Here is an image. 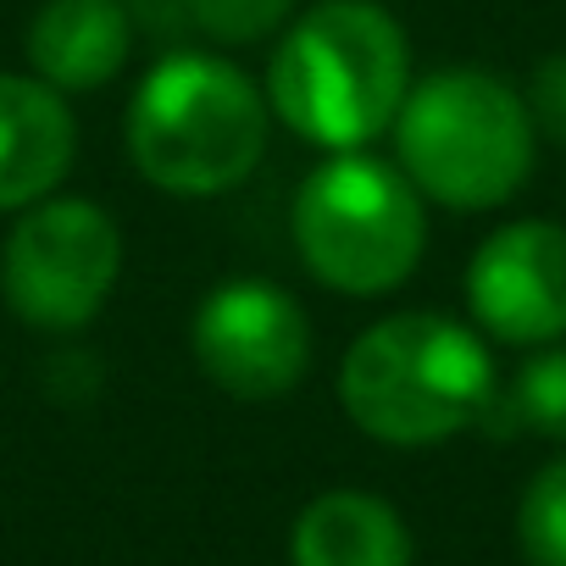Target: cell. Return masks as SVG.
I'll return each instance as SVG.
<instances>
[{
	"label": "cell",
	"mask_w": 566,
	"mask_h": 566,
	"mask_svg": "<svg viewBox=\"0 0 566 566\" xmlns=\"http://www.w3.org/2000/svg\"><path fill=\"white\" fill-rule=\"evenodd\" d=\"M411 90V45L378 0H317L266 62L272 117L323 150H361L395 128Z\"/></svg>",
	"instance_id": "1"
},
{
	"label": "cell",
	"mask_w": 566,
	"mask_h": 566,
	"mask_svg": "<svg viewBox=\"0 0 566 566\" xmlns=\"http://www.w3.org/2000/svg\"><path fill=\"white\" fill-rule=\"evenodd\" d=\"M494 356L489 345L439 312H395L373 323L339 361L345 417L400 450L444 444L489 417L494 406Z\"/></svg>",
	"instance_id": "2"
},
{
	"label": "cell",
	"mask_w": 566,
	"mask_h": 566,
	"mask_svg": "<svg viewBox=\"0 0 566 566\" xmlns=\"http://www.w3.org/2000/svg\"><path fill=\"white\" fill-rule=\"evenodd\" d=\"M266 95L211 51L161 56L128 101V161L167 195H222L266 156Z\"/></svg>",
	"instance_id": "3"
},
{
	"label": "cell",
	"mask_w": 566,
	"mask_h": 566,
	"mask_svg": "<svg viewBox=\"0 0 566 566\" xmlns=\"http://www.w3.org/2000/svg\"><path fill=\"white\" fill-rule=\"evenodd\" d=\"M533 139L527 101L483 67L428 73L395 117L400 172L450 211L505 206L533 172Z\"/></svg>",
	"instance_id": "4"
},
{
	"label": "cell",
	"mask_w": 566,
	"mask_h": 566,
	"mask_svg": "<svg viewBox=\"0 0 566 566\" xmlns=\"http://www.w3.org/2000/svg\"><path fill=\"white\" fill-rule=\"evenodd\" d=\"M295 250L339 295H389L428 250L422 195L400 167L367 150H334L295 189Z\"/></svg>",
	"instance_id": "5"
},
{
	"label": "cell",
	"mask_w": 566,
	"mask_h": 566,
	"mask_svg": "<svg viewBox=\"0 0 566 566\" xmlns=\"http://www.w3.org/2000/svg\"><path fill=\"white\" fill-rule=\"evenodd\" d=\"M123 277V228L106 206L78 195H45L18 211L0 244V295L12 317L40 334L90 328Z\"/></svg>",
	"instance_id": "6"
},
{
	"label": "cell",
	"mask_w": 566,
	"mask_h": 566,
	"mask_svg": "<svg viewBox=\"0 0 566 566\" xmlns=\"http://www.w3.org/2000/svg\"><path fill=\"white\" fill-rule=\"evenodd\" d=\"M200 373L233 400H283L312 367L306 306L266 277H228L200 301L189 328Z\"/></svg>",
	"instance_id": "7"
},
{
	"label": "cell",
	"mask_w": 566,
	"mask_h": 566,
	"mask_svg": "<svg viewBox=\"0 0 566 566\" xmlns=\"http://www.w3.org/2000/svg\"><path fill=\"white\" fill-rule=\"evenodd\" d=\"M467 306L500 345L566 339V228L544 217L500 222L467 266Z\"/></svg>",
	"instance_id": "8"
},
{
	"label": "cell",
	"mask_w": 566,
	"mask_h": 566,
	"mask_svg": "<svg viewBox=\"0 0 566 566\" xmlns=\"http://www.w3.org/2000/svg\"><path fill=\"white\" fill-rule=\"evenodd\" d=\"M78 156V123L67 95L45 78L0 73V211H29L45 200Z\"/></svg>",
	"instance_id": "9"
},
{
	"label": "cell",
	"mask_w": 566,
	"mask_h": 566,
	"mask_svg": "<svg viewBox=\"0 0 566 566\" xmlns=\"http://www.w3.org/2000/svg\"><path fill=\"white\" fill-rule=\"evenodd\" d=\"M134 56L123 0H45L29 23V67L62 95L106 90Z\"/></svg>",
	"instance_id": "10"
},
{
	"label": "cell",
	"mask_w": 566,
	"mask_h": 566,
	"mask_svg": "<svg viewBox=\"0 0 566 566\" xmlns=\"http://www.w3.org/2000/svg\"><path fill=\"white\" fill-rule=\"evenodd\" d=\"M290 560L295 566H411V527L378 494L328 489L295 516Z\"/></svg>",
	"instance_id": "11"
},
{
	"label": "cell",
	"mask_w": 566,
	"mask_h": 566,
	"mask_svg": "<svg viewBox=\"0 0 566 566\" xmlns=\"http://www.w3.org/2000/svg\"><path fill=\"white\" fill-rule=\"evenodd\" d=\"M500 406L511 411V428L566 444V345L522 361V373H516L511 395H500Z\"/></svg>",
	"instance_id": "12"
},
{
	"label": "cell",
	"mask_w": 566,
	"mask_h": 566,
	"mask_svg": "<svg viewBox=\"0 0 566 566\" xmlns=\"http://www.w3.org/2000/svg\"><path fill=\"white\" fill-rule=\"evenodd\" d=\"M516 538L533 566H566V455L533 472L516 505Z\"/></svg>",
	"instance_id": "13"
},
{
	"label": "cell",
	"mask_w": 566,
	"mask_h": 566,
	"mask_svg": "<svg viewBox=\"0 0 566 566\" xmlns=\"http://www.w3.org/2000/svg\"><path fill=\"white\" fill-rule=\"evenodd\" d=\"M195 12V34H206L211 45H261L266 34H277L290 23L295 0H189Z\"/></svg>",
	"instance_id": "14"
},
{
	"label": "cell",
	"mask_w": 566,
	"mask_h": 566,
	"mask_svg": "<svg viewBox=\"0 0 566 566\" xmlns=\"http://www.w3.org/2000/svg\"><path fill=\"white\" fill-rule=\"evenodd\" d=\"M527 117H533V134L566 145V51L560 56H544L527 78Z\"/></svg>",
	"instance_id": "15"
},
{
	"label": "cell",
	"mask_w": 566,
	"mask_h": 566,
	"mask_svg": "<svg viewBox=\"0 0 566 566\" xmlns=\"http://www.w3.org/2000/svg\"><path fill=\"white\" fill-rule=\"evenodd\" d=\"M128 18L139 29H150L156 40H178L184 29H195V12H189V0H123Z\"/></svg>",
	"instance_id": "16"
}]
</instances>
